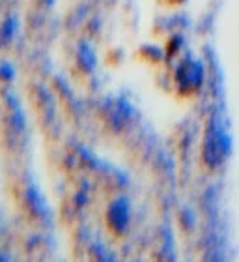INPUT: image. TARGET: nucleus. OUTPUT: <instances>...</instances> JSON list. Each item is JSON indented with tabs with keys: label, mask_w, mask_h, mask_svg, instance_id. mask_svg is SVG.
<instances>
[{
	"label": "nucleus",
	"mask_w": 239,
	"mask_h": 262,
	"mask_svg": "<svg viewBox=\"0 0 239 262\" xmlns=\"http://www.w3.org/2000/svg\"><path fill=\"white\" fill-rule=\"evenodd\" d=\"M232 154V137L228 127L221 120V116L215 115L207 122L204 142H202V161L209 170H217L221 165L228 161Z\"/></svg>",
	"instance_id": "obj_1"
},
{
	"label": "nucleus",
	"mask_w": 239,
	"mask_h": 262,
	"mask_svg": "<svg viewBox=\"0 0 239 262\" xmlns=\"http://www.w3.org/2000/svg\"><path fill=\"white\" fill-rule=\"evenodd\" d=\"M204 75H206V68L202 60H196L193 56H185L174 70V84L178 96L181 98L196 96L204 86Z\"/></svg>",
	"instance_id": "obj_2"
},
{
	"label": "nucleus",
	"mask_w": 239,
	"mask_h": 262,
	"mask_svg": "<svg viewBox=\"0 0 239 262\" xmlns=\"http://www.w3.org/2000/svg\"><path fill=\"white\" fill-rule=\"evenodd\" d=\"M105 223H107L110 232H114V234L125 232L127 225H129V204H127V201L119 199V201L112 202V204L107 208Z\"/></svg>",
	"instance_id": "obj_3"
},
{
	"label": "nucleus",
	"mask_w": 239,
	"mask_h": 262,
	"mask_svg": "<svg viewBox=\"0 0 239 262\" xmlns=\"http://www.w3.org/2000/svg\"><path fill=\"white\" fill-rule=\"evenodd\" d=\"M181 47H183V38H181V36H172V38L169 39V43H166V53H164V55L169 56V58H174Z\"/></svg>",
	"instance_id": "obj_4"
},
{
	"label": "nucleus",
	"mask_w": 239,
	"mask_h": 262,
	"mask_svg": "<svg viewBox=\"0 0 239 262\" xmlns=\"http://www.w3.org/2000/svg\"><path fill=\"white\" fill-rule=\"evenodd\" d=\"M140 53L144 56H146V58H150V60H152L153 64H155V62H161V60H163V55H164L163 51L157 49L155 45H146V47H142Z\"/></svg>",
	"instance_id": "obj_5"
},
{
	"label": "nucleus",
	"mask_w": 239,
	"mask_h": 262,
	"mask_svg": "<svg viewBox=\"0 0 239 262\" xmlns=\"http://www.w3.org/2000/svg\"><path fill=\"white\" fill-rule=\"evenodd\" d=\"M181 223H183V229L187 230L195 229V213H193V210L185 208L183 213H181Z\"/></svg>",
	"instance_id": "obj_6"
},
{
	"label": "nucleus",
	"mask_w": 239,
	"mask_h": 262,
	"mask_svg": "<svg viewBox=\"0 0 239 262\" xmlns=\"http://www.w3.org/2000/svg\"><path fill=\"white\" fill-rule=\"evenodd\" d=\"M161 2L166 6H181V4H185L187 0H161Z\"/></svg>",
	"instance_id": "obj_7"
}]
</instances>
